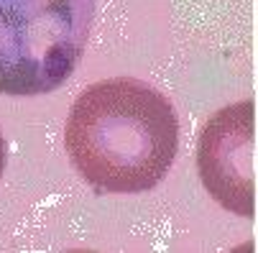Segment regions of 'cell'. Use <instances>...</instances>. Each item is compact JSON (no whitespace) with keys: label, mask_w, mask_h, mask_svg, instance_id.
Segmentation results:
<instances>
[{"label":"cell","mask_w":258,"mask_h":253,"mask_svg":"<svg viewBox=\"0 0 258 253\" xmlns=\"http://www.w3.org/2000/svg\"><path fill=\"white\" fill-rule=\"evenodd\" d=\"M64 143L75 169L95 189L149 192L174 164L179 120L151 85L133 77L102 80L75 100Z\"/></svg>","instance_id":"6da1fadb"},{"label":"cell","mask_w":258,"mask_h":253,"mask_svg":"<svg viewBox=\"0 0 258 253\" xmlns=\"http://www.w3.org/2000/svg\"><path fill=\"white\" fill-rule=\"evenodd\" d=\"M97 0H0V92L41 95L75 72Z\"/></svg>","instance_id":"7a4b0ae2"},{"label":"cell","mask_w":258,"mask_h":253,"mask_svg":"<svg viewBox=\"0 0 258 253\" xmlns=\"http://www.w3.org/2000/svg\"><path fill=\"white\" fill-rule=\"evenodd\" d=\"M197 169L210 197L240 218L255 215V105H225L205 123Z\"/></svg>","instance_id":"3957f363"},{"label":"cell","mask_w":258,"mask_h":253,"mask_svg":"<svg viewBox=\"0 0 258 253\" xmlns=\"http://www.w3.org/2000/svg\"><path fill=\"white\" fill-rule=\"evenodd\" d=\"M3 166H6V141L3 133H0V176H3Z\"/></svg>","instance_id":"277c9868"}]
</instances>
